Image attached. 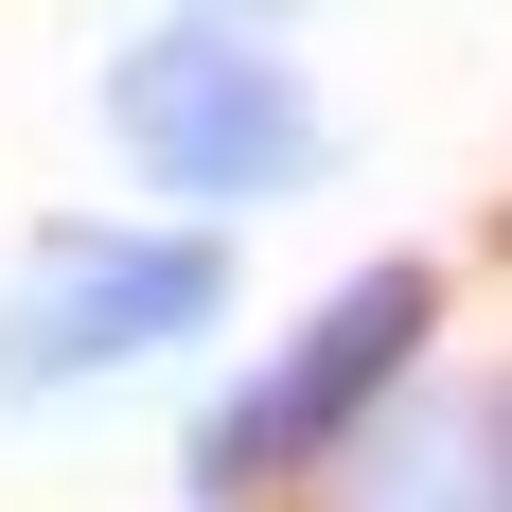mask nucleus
<instances>
[{"mask_svg":"<svg viewBox=\"0 0 512 512\" xmlns=\"http://www.w3.org/2000/svg\"><path fill=\"white\" fill-rule=\"evenodd\" d=\"M212 283H230L212 248H142V265L53 248V283L0 318V371H53V354H159V336H195V318H212Z\"/></svg>","mask_w":512,"mask_h":512,"instance_id":"nucleus-3","label":"nucleus"},{"mask_svg":"<svg viewBox=\"0 0 512 512\" xmlns=\"http://www.w3.org/2000/svg\"><path fill=\"white\" fill-rule=\"evenodd\" d=\"M407 336H424V265L354 283V301H336V318L301 336V371H283V389H265L248 424H212V442H195V477L230 495V477H265V460H301V442H336V424H354L371 389H389V354H407Z\"/></svg>","mask_w":512,"mask_h":512,"instance_id":"nucleus-2","label":"nucleus"},{"mask_svg":"<svg viewBox=\"0 0 512 512\" xmlns=\"http://www.w3.org/2000/svg\"><path fill=\"white\" fill-rule=\"evenodd\" d=\"M283 71L265 53H212V36H159L142 71H124V142L159 159V177H230V195H283V177H318V124H283Z\"/></svg>","mask_w":512,"mask_h":512,"instance_id":"nucleus-1","label":"nucleus"}]
</instances>
